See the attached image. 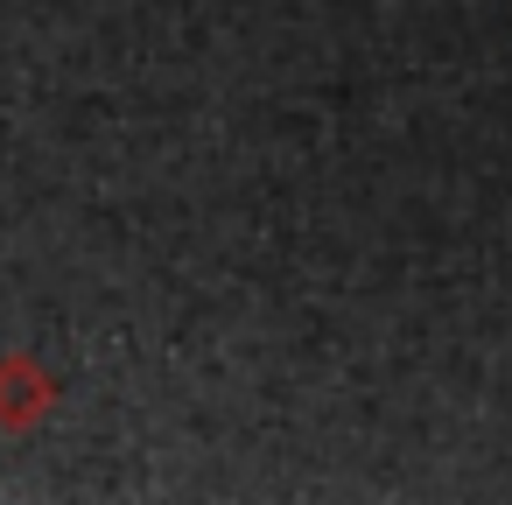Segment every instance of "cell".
Instances as JSON below:
<instances>
[{
    "label": "cell",
    "instance_id": "6da1fadb",
    "mask_svg": "<svg viewBox=\"0 0 512 505\" xmlns=\"http://www.w3.org/2000/svg\"><path fill=\"white\" fill-rule=\"evenodd\" d=\"M57 407V379L43 372V358H29V351H8L0 358V428H36L43 414Z\"/></svg>",
    "mask_w": 512,
    "mask_h": 505
}]
</instances>
